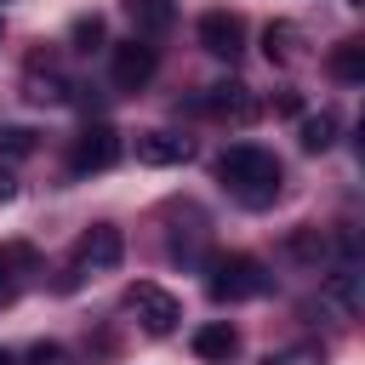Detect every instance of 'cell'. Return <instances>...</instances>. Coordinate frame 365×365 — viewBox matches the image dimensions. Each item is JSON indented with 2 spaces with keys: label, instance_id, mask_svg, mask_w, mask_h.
I'll return each instance as SVG.
<instances>
[{
  "label": "cell",
  "instance_id": "5b68a950",
  "mask_svg": "<svg viewBox=\"0 0 365 365\" xmlns=\"http://www.w3.org/2000/svg\"><path fill=\"white\" fill-rule=\"evenodd\" d=\"M154 68H160V51H154L148 40H137V34L108 51V80H114L120 91H143V86L154 80Z\"/></svg>",
  "mask_w": 365,
  "mask_h": 365
},
{
  "label": "cell",
  "instance_id": "d4e9b609",
  "mask_svg": "<svg viewBox=\"0 0 365 365\" xmlns=\"http://www.w3.org/2000/svg\"><path fill=\"white\" fill-rule=\"evenodd\" d=\"M0 365H17V354H11V348H0Z\"/></svg>",
  "mask_w": 365,
  "mask_h": 365
},
{
  "label": "cell",
  "instance_id": "52a82bcc",
  "mask_svg": "<svg viewBox=\"0 0 365 365\" xmlns=\"http://www.w3.org/2000/svg\"><path fill=\"white\" fill-rule=\"evenodd\" d=\"M194 34H200V46H205L211 57H222V63H234V57L245 51V23H240V11H205Z\"/></svg>",
  "mask_w": 365,
  "mask_h": 365
},
{
  "label": "cell",
  "instance_id": "d6986e66",
  "mask_svg": "<svg viewBox=\"0 0 365 365\" xmlns=\"http://www.w3.org/2000/svg\"><path fill=\"white\" fill-rule=\"evenodd\" d=\"M34 154V131L29 125H0V160H23Z\"/></svg>",
  "mask_w": 365,
  "mask_h": 365
},
{
  "label": "cell",
  "instance_id": "ac0fdd59",
  "mask_svg": "<svg viewBox=\"0 0 365 365\" xmlns=\"http://www.w3.org/2000/svg\"><path fill=\"white\" fill-rule=\"evenodd\" d=\"M23 97H29V103H63L68 86H63L57 74H29V80H23Z\"/></svg>",
  "mask_w": 365,
  "mask_h": 365
},
{
  "label": "cell",
  "instance_id": "cb8c5ba5",
  "mask_svg": "<svg viewBox=\"0 0 365 365\" xmlns=\"http://www.w3.org/2000/svg\"><path fill=\"white\" fill-rule=\"evenodd\" d=\"M11 194H17V177H11V165H6V160H0V205H6V200H11Z\"/></svg>",
  "mask_w": 365,
  "mask_h": 365
},
{
  "label": "cell",
  "instance_id": "8992f818",
  "mask_svg": "<svg viewBox=\"0 0 365 365\" xmlns=\"http://www.w3.org/2000/svg\"><path fill=\"white\" fill-rule=\"evenodd\" d=\"M120 257H125V240L114 222H97L74 240V274H108V268H120Z\"/></svg>",
  "mask_w": 365,
  "mask_h": 365
},
{
  "label": "cell",
  "instance_id": "7a4b0ae2",
  "mask_svg": "<svg viewBox=\"0 0 365 365\" xmlns=\"http://www.w3.org/2000/svg\"><path fill=\"white\" fill-rule=\"evenodd\" d=\"M205 291H211V302H251L268 291V268L245 251H222L205 262Z\"/></svg>",
  "mask_w": 365,
  "mask_h": 365
},
{
  "label": "cell",
  "instance_id": "7c38bea8",
  "mask_svg": "<svg viewBox=\"0 0 365 365\" xmlns=\"http://www.w3.org/2000/svg\"><path fill=\"white\" fill-rule=\"evenodd\" d=\"M29 268H34V251H29V245H0V308L17 302Z\"/></svg>",
  "mask_w": 365,
  "mask_h": 365
},
{
  "label": "cell",
  "instance_id": "277c9868",
  "mask_svg": "<svg viewBox=\"0 0 365 365\" xmlns=\"http://www.w3.org/2000/svg\"><path fill=\"white\" fill-rule=\"evenodd\" d=\"M114 160H120V131L103 125V120L80 125V137H74V148H68V171H74V177H97V171H108Z\"/></svg>",
  "mask_w": 365,
  "mask_h": 365
},
{
  "label": "cell",
  "instance_id": "6da1fadb",
  "mask_svg": "<svg viewBox=\"0 0 365 365\" xmlns=\"http://www.w3.org/2000/svg\"><path fill=\"white\" fill-rule=\"evenodd\" d=\"M217 177H222V188L245 205V211H262V205H274L279 200V160L268 154V148H257V143H234V148H222L217 154Z\"/></svg>",
  "mask_w": 365,
  "mask_h": 365
},
{
  "label": "cell",
  "instance_id": "ba28073f",
  "mask_svg": "<svg viewBox=\"0 0 365 365\" xmlns=\"http://www.w3.org/2000/svg\"><path fill=\"white\" fill-rule=\"evenodd\" d=\"M194 108L200 114H217V120H251L257 114V97H251L245 80H217V86H205L194 97Z\"/></svg>",
  "mask_w": 365,
  "mask_h": 365
},
{
  "label": "cell",
  "instance_id": "4fadbf2b",
  "mask_svg": "<svg viewBox=\"0 0 365 365\" xmlns=\"http://www.w3.org/2000/svg\"><path fill=\"white\" fill-rule=\"evenodd\" d=\"M325 297H331L342 314H354V308H359V262H336V268L325 274Z\"/></svg>",
  "mask_w": 365,
  "mask_h": 365
},
{
  "label": "cell",
  "instance_id": "30bf717a",
  "mask_svg": "<svg viewBox=\"0 0 365 365\" xmlns=\"http://www.w3.org/2000/svg\"><path fill=\"white\" fill-rule=\"evenodd\" d=\"M194 354H200V359H211V365H228V359L240 354V331H234L228 319H211V325H200V331H194Z\"/></svg>",
  "mask_w": 365,
  "mask_h": 365
},
{
  "label": "cell",
  "instance_id": "603a6c76",
  "mask_svg": "<svg viewBox=\"0 0 365 365\" xmlns=\"http://www.w3.org/2000/svg\"><path fill=\"white\" fill-rule=\"evenodd\" d=\"M274 114H291V120H302V97H297V91H279V97H274Z\"/></svg>",
  "mask_w": 365,
  "mask_h": 365
},
{
  "label": "cell",
  "instance_id": "9c48e42d",
  "mask_svg": "<svg viewBox=\"0 0 365 365\" xmlns=\"http://www.w3.org/2000/svg\"><path fill=\"white\" fill-rule=\"evenodd\" d=\"M188 154H194V143L177 137V131H143L137 137V160L143 165H182Z\"/></svg>",
  "mask_w": 365,
  "mask_h": 365
},
{
  "label": "cell",
  "instance_id": "3957f363",
  "mask_svg": "<svg viewBox=\"0 0 365 365\" xmlns=\"http://www.w3.org/2000/svg\"><path fill=\"white\" fill-rule=\"evenodd\" d=\"M125 308L137 314V325H143L148 336H171L177 319H182V302H177L165 285H154V279H137V285L125 291Z\"/></svg>",
  "mask_w": 365,
  "mask_h": 365
},
{
  "label": "cell",
  "instance_id": "8fae6325",
  "mask_svg": "<svg viewBox=\"0 0 365 365\" xmlns=\"http://www.w3.org/2000/svg\"><path fill=\"white\" fill-rule=\"evenodd\" d=\"M120 6H125V17H131L137 40H148V34H165V29L177 23V0H120Z\"/></svg>",
  "mask_w": 365,
  "mask_h": 365
},
{
  "label": "cell",
  "instance_id": "5bb4252c",
  "mask_svg": "<svg viewBox=\"0 0 365 365\" xmlns=\"http://www.w3.org/2000/svg\"><path fill=\"white\" fill-rule=\"evenodd\" d=\"M331 74L342 86H359L365 80V40H336L331 46Z\"/></svg>",
  "mask_w": 365,
  "mask_h": 365
},
{
  "label": "cell",
  "instance_id": "9a60e30c",
  "mask_svg": "<svg viewBox=\"0 0 365 365\" xmlns=\"http://www.w3.org/2000/svg\"><path fill=\"white\" fill-rule=\"evenodd\" d=\"M297 143H302L308 154H325V148L336 143V114H325V108H319V114H302V120H297Z\"/></svg>",
  "mask_w": 365,
  "mask_h": 365
},
{
  "label": "cell",
  "instance_id": "ffe728a7",
  "mask_svg": "<svg viewBox=\"0 0 365 365\" xmlns=\"http://www.w3.org/2000/svg\"><path fill=\"white\" fill-rule=\"evenodd\" d=\"M68 40H74L80 51H91V46H103V17H97V11H86V17H74V29H68Z\"/></svg>",
  "mask_w": 365,
  "mask_h": 365
},
{
  "label": "cell",
  "instance_id": "2e32d148",
  "mask_svg": "<svg viewBox=\"0 0 365 365\" xmlns=\"http://www.w3.org/2000/svg\"><path fill=\"white\" fill-rule=\"evenodd\" d=\"M297 46H302L297 23H268L262 29V57L268 63H297Z\"/></svg>",
  "mask_w": 365,
  "mask_h": 365
},
{
  "label": "cell",
  "instance_id": "e0dca14e",
  "mask_svg": "<svg viewBox=\"0 0 365 365\" xmlns=\"http://www.w3.org/2000/svg\"><path fill=\"white\" fill-rule=\"evenodd\" d=\"M262 365H325V342H291V348H268Z\"/></svg>",
  "mask_w": 365,
  "mask_h": 365
},
{
  "label": "cell",
  "instance_id": "44dd1931",
  "mask_svg": "<svg viewBox=\"0 0 365 365\" xmlns=\"http://www.w3.org/2000/svg\"><path fill=\"white\" fill-rule=\"evenodd\" d=\"M23 365H74V354H68L63 342H34V348L23 354Z\"/></svg>",
  "mask_w": 365,
  "mask_h": 365
},
{
  "label": "cell",
  "instance_id": "7402d4cb",
  "mask_svg": "<svg viewBox=\"0 0 365 365\" xmlns=\"http://www.w3.org/2000/svg\"><path fill=\"white\" fill-rule=\"evenodd\" d=\"M285 245H291L297 257H319V251H325V240H319V228H297V234H291Z\"/></svg>",
  "mask_w": 365,
  "mask_h": 365
}]
</instances>
